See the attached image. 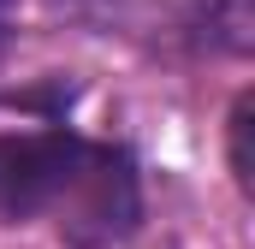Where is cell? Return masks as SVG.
<instances>
[{
  "label": "cell",
  "mask_w": 255,
  "mask_h": 249,
  "mask_svg": "<svg viewBox=\"0 0 255 249\" xmlns=\"http://www.w3.org/2000/svg\"><path fill=\"white\" fill-rule=\"evenodd\" d=\"M142 220V184H136V160L113 142H89L71 184H65L54 226L71 249H113L125 244Z\"/></svg>",
  "instance_id": "6da1fadb"
},
{
  "label": "cell",
  "mask_w": 255,
  "mask_h": 249,
  "mask_svg": "<svg viewBox=\"0 0 255 249\" xmlns=\"http://www.w3.org/2000/svg\"><path fill=\"white\" fill-rule=\"evenodd\" d=\"M83 148H89V136H77L65 124L0 136V220L6 226L54 220V208H60Z\"/></svg>",
  "instance_id": "7a4b0ae2"
},
{
  "label": "cell",
  "mask_w": 255,
  "mask_h": 249,
  "mask_svg": "<svg viewBox=\"0 0 255 249\" xmlns=\"http://www.w3.org/2000/svg\"><path fill=\"white\" fill-rule=\"evenodd\" d=\"M190 42L214 54H244L250 48V0H202L190 12Z\"/></svg>",
  "instance_id": "3957f363"
},
{
  "label": "cell",
  "mask_w": 255,
  "mask_h": 249,
  "mask_svg": "<svg viewBox=\"0 0 255 249\" xmlns=\"http://www.w3.org/2000/svg\"><path fill=\"white\" fill-rule=\"evenodd\" d=\"M250 95H238L232 101V119H226V130H232V178H238V190L250 196Z\"/></svg>",
  "instance_id": "277c9868"
},
{
  "label": "cell",
  "mask_w": 255,
  "mask_h": 249,
  "mask_svg": "<svg viewBox=\"0 0 255 249\" xmlns=\"http://www.w3.org/2000/svg\"><path fill=\"white\" fill-rule=\"evenodd\" d=\"M6 54H12V36H6V24H0V65H6Z\"/></svg>",
  "instance_id": "5b68a950"
},
{
  "label": "cell",
  "mask_w": 255,
  "mask_h": 249,
  "mask_svg": "<svg viewBox=\"0 0 255 249\" xmlns=\"http://www.w3.org/2000/svg\"><path fill=\"white\" fill-rule=\"evenodd\" d=\"M6 6H12V0H0V12H6Z\"/></svg>",
  "instance_id": "8992f818"
}]
</instances>
